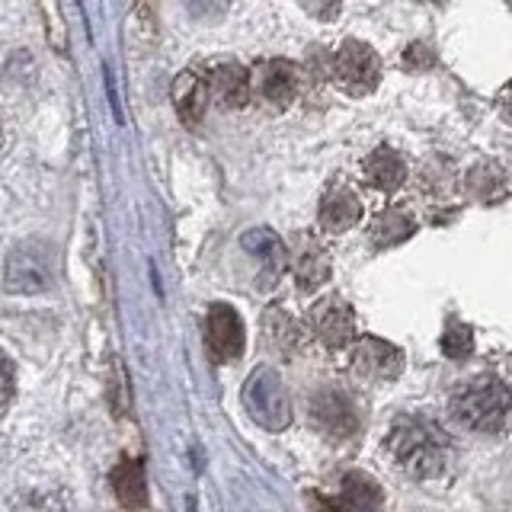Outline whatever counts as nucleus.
<instances>
[{
	"label": "nucleus",
	"mask_w": 512,
	"mask_h": 512,
	"mask_svg": "<svg viewBox=\"0 0 512 512\" xmlns=\"http://www.w3.org/2000/svg\"><path fill=\"white\" fill-rule=\"evenodd\" d=\"M388 452L407 477L432 480L445 471L448 455H452V442H448L445 429L436 420L416 413V416H400L391 426Z\"/></svg>",
	"instance_id": "1"
},
{
	"label": "nucleus",
	"mask_w": 512,
	"mask_h": 512,
	"mask_svg": "<svg viewBox=\"0 0 512 512\" xmlns=\"http://www.w3.org/2000/svg\"><path fill=\"white\" fill-rule=\"evenodd\" d=\"M452 413L474 432H503L512 413V391L496 375H477L452 397Z\"/></svg>",
	"instance_id": "2"
},
{
	"label": "nucleus",
	"mask_w": 512,
	"mask_h": 512,
	"mask_svg": "<svg viewBox=\"0 0 512 512\" xmlns=\"http://www.w3.org/2000/svg\"><path fill=\"white\" fill-rule=\"evenodd\" d=\"M333 80L349 96L372 93L381 80V61L375 55V48L359 39H346L333 55Z\"/></svg>",
	"instance_id": "3"
},
{
	"label": "nucleus",
	"mask_w": 512,
	"mask_h": 512,
	"mask_svg": "<svg viewBox=\"0 0 512 512\" xmlns=\"http://www.w3.org/2000/svg\"><path fill=\"white\" fill-rule=\"evenodd\" d=\"M244 320L228 304H212L205 317V349L215 362H237L244 356Z\"/></svg>",
	"instance_id": "4"
},
{
	"label": "nucleus",
	"mask_w": 512,
	"mask_h": 512,
	"mask_svg": "<svg viewBox=\"0 0 512 512\" xmlns=\"http://www.w3.org/2000/svg\"><path fill=\"white\" fill-rule=\"evenodd\" d=\"M52 282V253L39 244H20L7 256V292H42Z\"/></svg>",
	"instance_id": "5"
},
{
	"label": "nucleus",
	"mask_w": 512,
	"mask_h": 512,
	"mask_svg": "<svg viewBox=\"0 0 512 512\" xmlns=\"http://www.w3.org/2000/svg\"><path fill=\"white\" fill-rule=\"evenodd\" d=\"M400 372H404V352L378 336H362L352 349V375L368 384H388Z\"/></svg>",
	"instance_id": "6"
},
{
	"label": "nucleus",
	"mask_w": 512,
	"mask_h": 512,
	"mask_svg": "<svg viewBox=\"0 0 512 512\" xmlns=\"http://www.w3.org/2000/svg\"><path fill=\"white\" fill-rule=\"evenodd\" d=\"M311 413H314V423L333 439H349V436H356V429H359V410L346 391H336V388L320 391L311 404Z\"/></svg>",
	"instance_id": "7"
},
{
	"label": "nucleus",
	"mask_w": 512,
	"mask_h": 512,
	"mask_svg": "<svg viewBox=\"0 0 512 512\" xmlns=\"http://www.w3.org/2000/svg\"><path fill=\"white\" fill-rule=\"evenodd\" d=\"M317 340L327 349H346L356 340V314L343 298H324L311 314Z\"/></svg>",
	"instance_id": "8"
},
{
	"label": "nucleus",
	"mask_w": 512,
	"mask_h": 512,
	"mask_svg": "<svg viewBox=\"0 0 512 512\" xmlns=\"http://www.w3.org/2000/svg\"><path fill=\"white\" fill-rule=\"evenodd\" d=\"M298 84H301V77H298V68L292 61H279V58H272V61H263L260 68L253 71V87L256 93L263 96L266 103L272 106H288L298 96Z\"/></svg>",
	"instance_id": "9"
},
{
	"label": "nucleus",
	"mask_w": 512,
	"mask_h": 512,
	"mask_svg": "<svg viewBox=\"0 0 512 512\" xmlns=\"http://www.w3.org/2000/svg\"><path fill=\"white\" fill-rule=\"evenodd\" d=\"M292 269H295V282L301 292H317V288L330 279L327 250L320 247L314 237L298 234L292 244Z\"/></svg>",
	"instance_id": "10"
},
{
	"label": "nucleus",
	"mask_w": 512,
	"mask_h": 512,
	"mask_svg": "<svg viewBox=\"0 0 512 512\" xmlns=\"http://www.w3.org/2000/svg\"><path fill=\"white\" fill-rule=\"evenodd\" d=\"M250 87H253V80L234 61L215 64V68L208 71V93H212V100L221 109H244L250 103Z\"/></svg>",
	"instance_id": "11"
},
{
	"label": "nucleus",
	"mask_w": 512,
	"mask_h": 512,
	"mask_svg": "<svg viewBox=\"0 0 512 512\" xmlns=\"http://www.w3.org/2000/svg\"><path fill=\"white\" fill-rule=\"evenodd\" d=\"M317 218H320V228H327L333 234H343L362 221V199L349 186H336L327 192L324 199H320Z\"/></svg>",
	"instance_id": "12"
},
{
	"label": "nucleus",
	"mask_w": 512,
	"mask_h": 512,
	"mask_svg": "<svg viewBox=\"0 0 512 512\" xmlns=\"http://www.w3.org/2000/svg\"><path fill=\"white\" fill-rule=\"evenodd\" d=\"M365 183L378 192H397L407 180V164L404 157L391 148H375L365 157Z\"/></svg>",
	"instance_id": "13"
},
{
	"label": "nucleus",
	"mask_w": 512,
	"mask_h": 512,
	"mask_svg": "<svg viewBox=\"0 0 512 512\" xmlns=\"http://www.w3.org/2000/svg\"><path fill=\"white\" fill-rule=\"evenodd\" d=\"M112 490H116L119 503L128 509H144L148 506V484H144V468L138 461L125 458L112 471Z\"/></svg>",
	"instance_id": "14"
},
{
	"label": "nucleus",
	"mask_w": 512,
	"mask_h": 512,
	"mask_svg": "<svg viewBox=\"0 0 512 512\" xmlns=\"http://www.w3.org/2000/svg\"><path fill=\"white\" fill-rule=\"evenodd\" d=\"M173 103H176V112H180V119L196 128L205 116V84L202 77H196L192 71H183L176 77L173 84Z\"/></svg>",
	"instance_id": "15"
},
{
	"label": "nucleus",
	"mask_w": 512,
	"mask_h": 512,
	"mask_svg": "<svg viewBox=\"0 0 512 512\" xmlns=\"http://www.w3.org/2000/svg\"><path fill=\"white\" fill-rule=\"evenodd\" d=\"M263 333L272 352H279L282 359H288L301 343V327L295 324L292 314H285L282 308H269L263 317Z\"/></svg>",
	"instance_id": "16"
},
{
	"label": "nucleus",
	"mask_w": 512,
	"mask_h": 512,
	"mask_svg": "<svg viewBox=\"0 0 512 512\" xmlns=\"http://www.w3.org/2000/svg\"><path fill=\"white\" fill-rule=\"evenodd\" d=\"M416 231V221L410 212H404V208H384V212L372 221V244L375 247H397V244H404V240Z\"/></svg>",
	"instance_id": "17"
},
{
	"label": "nucleus",
	"mask_w": 512,
	"mask_h": 512,
	"mask_svg": "<svg viewBox=\"0 0 512 512\" xmlns=\"http://www.w3.org/2000/svg\"><path fill=\"white\" fill-rule=\"evenodd\" d=\"M333 506H352V509H368V506H381L384 496H381V487L375 484L368 474H359V471H349L343 474L340 480V496L330 500Z\"/></svg>",
	"instance_id": "18"
},
{
	"label": "nucleus",
	"mask_w": 512,
	"mask_h": 512,
	"mask_svg": "<svg viewBox=\"0 0 512 512\" xmlns=\"http://www.w3.org/2000/svg\"><path fill=\"white\" fill-rule=\"evenodd\" d=\"M439 346L452 362H461V359H468L474 352V333H471L468 324H458V320H452V324L445 327Z\"/></svg>",
	"instance_id": "19"
},
{
	"label": "nucleus",
	"mask_w": 512,
	"mask_h": 512,
	"mask_svg": "<svg viewBox=\"0 0 512 512\" xmlns=\"http://www.w3.org/2000/svg\"><path fill=\"white\" fill-rule=\"evenodd\" d=\"M301 7L308 10L311 16H317V20H336L340 16V0H301Z\"/></svg>",
	"instance_id": "20"
},
{
	"label": "nucleus",
	"mask_w": 512,
	"mask_h": 512,
	"mask_svg": "<svg viewBox=\"0 0 512 512\" xmlns=\"http://www.w3.org/2000/svg\"><path fill=\"white\" fill-rule=\"evenodd\" d=\"M432 61H436V55H432L423 42L407 45V52H404V64H407V68H429Z\"/></svg>",
	"instance_id": "21"
}]
</instances>
